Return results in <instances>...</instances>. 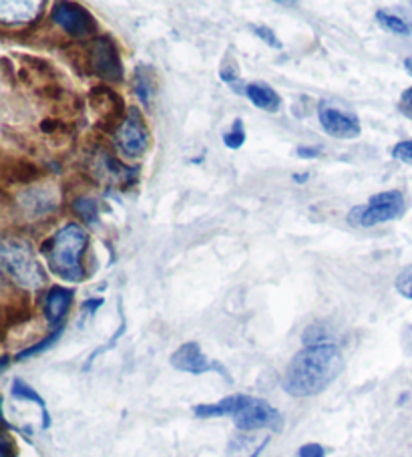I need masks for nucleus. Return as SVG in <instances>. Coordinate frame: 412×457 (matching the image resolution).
<instances>
[{"mask_svg": "<svg viewBox=\"0 0 412 457\" xmlns=\"http://www.w3.org/2000/svg\"><path fill=\"white\" fill-rule=\"evenodd\" d=\"M133 91L137 99L144 104L145 107H149L153 104V97H155V83H153V77H152V71L147 67H137L135 71V77H133Z\"/></svg>", "mask_w": 412, "mask_h": 457, "instance_id": "obj_17", "label": "nucleus"}, {"mask_svg": "<svg viewBox=\"0 0 412 457\" xmlns=\"http://www.w3.org/2000/svg\"><path fill=\"white\" fill-rule=\"evenodd\" d=\"M342 365V353L336 345L316 343L292 359L282 385L294 397L318 395L340 375Z\"/></svg>", "mask_w": 412, "mask_h": 457, "instance_id": "obj_1", "label": "nucleus"}, {"mask_svg": "<svg viewBox=\"0 0 412 457\" xmlns=\"http://www.w3.org/2000/svg\"><path fill=\"white\" fill-rule=\"evenodd\" d=\"M75 212L81 216L87 224H95L99 220V212H97V204L89 198H81L75 202Z\"/></svg>", "mask_w": 412, "mask_h": 457, "instance_id": "obj_22", "label": "nucleus"}, {"mask_svg": "<svg viewBox=\"0 0 412 457\" xmlns=\"http://www.w3.org/2000/svg\"><path fill=\"white\" fill-rule=\"evenodd\" d=\"M294 179L296 181H308V173H306V176H294Z\"/></svg>", "mask_w": 412, "mask_h": 457, "instance_id": "obj_32", "label": "nucleus"}, {"mask_svg": "<svg viewBox=\"0 0 412 457\" xmlns=\"http://www.w3.org/2000/svg\"><path fill=\"white\" fill-rule=\"evenodd\" d=\"M245 96L251 101L253 105L260 107L261 112L276 113L282 107V97L276 93L272 87L266 83H250L245 85Z\"/></svg>", "mask_w": 412, "mask_h": 457, "instance_id": "obj_15", "label": "nucleus"}, {"mask_svg": "<svg viewBox=\"0 0 412 457\" xmlns=\"http://www.w3.org/2000/svg\"><path fill=\"white\" fill-rule=\"evenodd\" d=\"M51 14L54 25L65 29L73 37H87L97 29V22L91 17V12L75 3H57L53 6Z\"/></svg>", "mask_w": 412, "mask_h": 457, "instance_id": "obj_8", "label": "nucleus"}, {"mask_svg": "<svg viewBox=\"0 0 412 457\" xmlns=\"http://www.w3.org/2000/svg\"><path fill=\"white\" fill-rule=\"evenodd\" d=\"M245 401H248V395H232L211 405H197L194 409V413L197 417H226V415L234 417L245 405Z\"/></svg>", "mask_w": 412, "mask_h": 457, "instance_id": "obj_16", "label": "nucleus"}, {"mask_svg": "<svg viewBox=\"0 0 412 457\" xmlns=\"http://www.w3.org/2000/svg\"><path fill=\"white\" fill-rule=\"evenodd\" d=\"M376 22L383 29L391 30L394 35H402V37H410L412 35V25L408 21H404L396 14L388 12V11H376Z\"/></svg>", "mask_w": 412, "mask_h": 457, "instance_id": "obj_20", "label": "nucleus"}, {"mask_svg": "<svg viewBox=\"0 0 412 457\" xmlns=\"http://www.w3.org/2000/svg\"><path fill=\"white\" fill-rule=\"evenodd\" d=\"M296 154L300 157H308V160H312V157L322 155V149L320 147H298Z\"/></svg>", "mask_w": 412, "mask_h": 457, "instance_id": "obj_30", "label": "nucleus"}, {"mask_svg": "<svg viewBox=\"0 0 412 457\" xmlns=\"http://www.w3.org/2000/svg\"><path fill=\"white\" fill-rule=\"evenodd\" d=\"M87 244H89V236H87L85 228L75 222L62 226L43 246L45 256L49 258L51 270L67 282H81L85 277L81 258Z\"/></svg>", "mask_w": 412, "mask_h": 457, "instance_id": "obj_2", "label": "nucleus"}, {"mask_svg": "<svg viewBox=\"0 0 412 457\" xmlns=\"http://www.w3.org/2000/svg\"><path fill=\"white\" fill-rule=\"evenodd\" d=\"M235 428L245 433L260 429H282V415L264 399L248 397L245 405L234 415Z\"/></svg>", "mask_w": 412, "mask_h": 457, "instance_id": "obj_5", "label": "nucleus"}, {"mask_svg": "<svg viewBox=\"0 0 412 457\" xmlns=\"http://www.w3.org/2000/svg\"><path fill=\"white\" fill-rule=\"evenodd\" d=\"M320 125L322 129L328 133L330 137L336 139H356L360 136V121L358 117L350 112H342L328 104H322L318 109Z\"/></svg>", "mask_w": 412, "mask_h": 457, "instance_id": "obj_10", "label": "nucleus"}, {"mask_svg": "<svg viewBox=\"0 0 412 457\" xmlns=\"http://www.w3.org/2000/svg\"><path fill=\"white\" fill-rule=\"evenodd\" d=\"M0 266L14 285L22 288H41L46 274L27 242L4 238L0 244Z\"/></svg>", "mask_w": 412, "mask_h": 457, "instance_id": "obj_3", "label": "nucleus"}, {"mask_svg": "<svg viewBox=\"0 0 412 457\" xmlns=\"http://www.w3.org/2000/svg\"><path fill=\"white\" fill-rule=\"evenodd\" d=\"M117 145L125 155L139 157L149 149V131L137 109H131L129 117L117 129Z\"/></svg>", "mask_w": 412, "mask_h": 457, "instance_id": "obj_7", "label": "nucleus"}, {"mask_svg": "<svg viewBox=\"0 0 412 457\" xmlns=\"http://www.w3.org/2000/svg\"><path fill=\"white\" fill-rule=\"evenodd\" d=\"M268 439L260 441L251 436H240L234 437L232 444H229V457H258L261 449L266 447Z\"/></svg>", "mask_w": 412, "mask_h": 457, "instance_id": "obj_18", "label": "nucleus"}, {"mask_svg": "<svg viewBox=\"0 0 412 457\" xmlns=\"http://www.w3.org/2000/svg\"><path fill=\"white\" fill-rule=\"evenodd\" d=\"M245 141V131H243V121L242 120H235L234 121V128L232 131L224 133V144L229 149H240Z\"/></svg>", "mask_w": 412, "mask_h": 457, "instance_id": "obj_23", "label": "nucleus"}, {"mask_svg": "<svg viewBox=\"0 0 412 457\" xmlns=\"http://www.w3.org/2000/svg\"><path fill=\"white\" fill-rule=\"evenodd\" d=\"M19 204L27 218H41L59 206V198L51 187H30L21 195Z\"/></svg>", "mask_w": 412, "mask_h": 457, "instance_id": "obj_12", "label": "nucleus"}, {"mask_svg": "<svg viewBox=\"0 0 412 457\" xmlns=\"http://www.w3.org/2000/svg\"><path fill=\"white\" fill-rule=\"evenodd\" d=\"M87 65H89L91 73L101 79H107V81H121L123 79L121 59H119V53L113 41L107 37H101L97 41H93Z\"/></svg>", "mask_w": 412, "mask_h": 457, "instance_id": "obj_6", "label": "nucleus"}, {"mask_svg": "<svg viewBox=\"0 0 412 457\" xmlns=\"http://www.w3.org/2000/svg\"><path fill=\"white\" fill-rule=\"evenodd\" d=\"M404 210H407V202H404L402 192H380L376 195H372L367 206L354 208L350 214H348V224L372 228L400 218L404 214Z\"/></svg>", "mask_w": 412, "mask_h": 457, "instance_id": "obj_4", "label": "nucleus"}, {"mask_svg": "<svg viewBox=\"0 0 412 457\" xmlns=\"http://www.w3.org/2000/svg\"><path fill=\"white\" fill-rule=\"evenodd\" d=\"M43 12V3L37 0H3L0 3V22L6 29L35 22Z\"/></svg>", "mask_w": 412, "mask_h": 457, "instance_id": "obj_11", "label": "nucleus"}, {"mask_svg": "<svg viewBox=\"0 0 412 457\" xmlns=\"http://www.w3.org/2000/svg\"><path fill=\"white\" fill-rule=\"evenodd\" d=\"M91 104L101 123H111V121L121 120L123 101L119 99L113 91L105 89V87H97V89H93Z\"/></svg>", "mask_w": 412, "mask_h": 457, "instance_id": "obj_14", "label": "nucleus"}, {"mask_svg": "<svg viewBox=\"0 0 412 457\" xmlns=\"http://www.w3.org/2000/svg\"><path fill=\"white\" fill-rule=\"evenodd\" d=\"M219 77H221V81H226L227 85L237 87V79H240V73H237V67L234 65V62L229 61V59H226L224 65H221Z\"/></svg>", "mask_w": 412, "mask_h": 457, "instance_id": "obj_27", "label": "nucleus"}, {"mask_svg": "<svg viewBox=\"0 0 412 457\" xmlns=\"http://www.w3.org/2000/svg\"><path fill=\"white\" fill-rule=\"evenodd\" d=\"M61 333H62V327H61V328H54L49 337L43 338L41 343H37V345H33V346H29V349L21 351L14 359H17V361H25V359H29V357H35V354H38V353L51 349V346L61 338Z\"/></svg>", "mask_w": 412, "mask_h": 457, "instance_id": "obj_21", "label": "nucleus"}, {"mask_svg": "<svg viewBox=\"0 0 412 457\" xmlns=\"http://www.w3.org/2000/svg\"><path fill=\"white\" fill-rule=\"evenodd\" d=\"M404 69H407V71H408V73L412 75V57H408L407 61H404Z\"/></svg>", "mask_w": 412, "mask_h": 457, "instance_id": "obj_31", "label": "nucleus"}, {"mask_svg": "<svg viewBox=\"0 0 412 457\" xmlns=\"http://www.w3.org/2000/svg\"><path fill=\"white\" fill-rule=\"evenodd\" d=\"M392 155H394V160L412 165V139H407V141H400V144H396L392 147Z\"/></svg>", "mask_w": 412, "mask_h": 457, "instance_id": "obj_25", "label": "nucleus"}, {"mask_svg": "<svg viewBox=\"0 0 412 457\" xmlns=\"http://www.w3.org/2000/svg\"><path fill=\"white\" fill-rule=\"evenodd\" d=\"M400 109L408 117H412V87H410V89L404 91L402 96H400Z\"/></svg>", "mask_w": 412, "mask_h": 457, "instance_id": "obj_29", "label": "nucleus"}, {"mask_svg": "<svg viewBox=\"0 0 412 457\" xmlns=\"http://www.w3.org/2000/svg\"><path fill=\"white\" fill-rule=\"evenodd\" d=\"M396 290H399V295L412 301V266L399 274V278H396Z\"/></svg>", "mask_w": 412, "mask_h": 457, "instance_id": "obj_24", "label": "nucleus"}, {"mask_svg": "<svg viewBox=\"0 0 412 457\" xmlns=\"http://www.w3.org/2000/svg\"><path fill=\"white\" fill-rule=\"evenodd\" d=\"M253 33L258 35V38H261L268 46H274V49H282V43L280 38L274 35V30L269 27H251Z\"/></svg>", "mask_w": 412, "mask_h": 457, "instance_id": "obj_26", "label": "nucleus"}, {"mask_svg": "<svg viewBox=\"0 0 412 457\" xmlns=\"http://www.w3.org/2000/svg\"><path fill=\"white\" fill-rule=\"evenodd\" d=\"M300 457H324V449L318 444H308L298 452Z\"/></svg>", "mask_w": 412, "mask_h": 457, "instance_id": "obj_28", "label": "nucleus"}, {"mask_svg": "<svg viewBox=\"0 0 412 457\" xmlns=\"http://www.w3.org/2000/svg\"><path fill=\"white\" fill-rule=\"evenodd\" d=\"M12 395L17 399H25V401H35V403L41 407V415H43V429H46L51 425V415H49V409H46V403L45 399L38 395V393L29 387V385L22 381V379H17L12 383Z\"/></svg>", "mask_w": 412, "mask_h": 457, "instance_id": "obj_19", "label": "nucleus"}, {"mask_svg": "<svg viewBox=\"0 0 412 457\" xmlns=\"http://www.w3.org/2000/svg\"><path fill=\"white\" fill-rule=\"evenodd\" d=\"M73 298H75V293L70 288L53 287L49 290V295L45 298V314H46V320H49V325L57 328L62 327V320H65L70 304H73Z\"/></svg>", "mask_w": 412, "mask_h": 457, "instance_id": "obj_13", "label": "nucleus"}, {"mask_svg": "<svg viewBox=\"0 0 412 457\" xmlns=\"http://www.w3.org/2000/svg\"><path fill=\"white\" fill-rule=\"evenodd\" d=\"M171 365L177 369V371L184 373H192V375H202V373H210L216 371L221 377H227V371L216 361H210L205 354L202 353L200 343H185L181 345L179 349L171 354Z\"/></svg>", "mask_w": 412, "mask_h": 457, "instance_id": "obj_9", "label": "nucleus"}]
</instances>
